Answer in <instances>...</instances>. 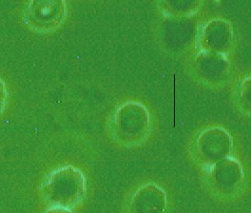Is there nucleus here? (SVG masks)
<instances>
[{
	"instance_id": "nucleus-1",
	"label": "nucleus",
	"mask_w": 251,
	"mask_h": 213,
	"mask_svg": "<svg viewBox=\"0 0 251 213\" xmlns=\"http://www.w3.org/2000/svg\"><path fill=\"white\" fill-rule=\"evenodd\" d=\"M66 15L65 0H31L25 12V22L37 32H50L62 25Z\"/></svg>"
},
{
	"instance_id": "nucleus-2",
	"label": "nucleus",
	"mask_w": 251,
	"mask_h": 213,
	"mask_svg": "<svg viewBox=\"0 0 251 213\" xmlns=\"http://www.w3.org/2000/svg\"><path fill=\"white\" fill-rule=\"evenodd\" d=\"M44 189L49 199L79 201L86 190L83 173L73 167H62L50 175Z\"/></svg>"
},
{
	"instance_id": "nucleus-3",
	"label": "nucleus",
	"mask_w": 251,
	"mask_h": 213,
	"mask_svg": "<svg viewBox=\"0 0 251 213\" xmlns=\"http://www.w3.org/2000/svg\"><path fill=\"white\" fill-rule=\"evenodd\" d=\"M7 100V88L5 83L0 79V113L4 110Z\"/></svg>"
}]
</instances>
